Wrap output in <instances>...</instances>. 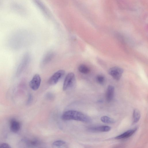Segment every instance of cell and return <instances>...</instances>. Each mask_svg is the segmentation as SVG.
Instances as JSON below:
<instances>
[{
  "label": "cell",
  "mask_w": 148,
  "mask_h": 148,
  "mask_svg": "<svg viewBox=\"0 0 148 148\" xmlns=\"http://www.w3.org/2000/svg\"><path fill=\"white\" fill-rule=\"evenodd\" d=\"M53 56V54L52 53H48L46 56L43 60V62L45 64L49 62Z\"/></svg>",
  "instance_id": "16"
},
{
  "label": "cell",
  "mask_w": 148,
  "mask_h": 148,
  "mask_svg": "<svg viewBox=\"0 0 148 148\" xmlns=\"http://www.w3.org/2000/svg\"><path fill=\"white\" fill-rule=\"evenodd\" d=\"M78 70L80 72L84 74L88 73L90 71L89 67L85 64H81L78 67Z\"/></svg>",
  "instance_id": "12"
},
{
  "label": "cell",
  "mask_w": 148,
  "mask_h": 148,
  "mask_svg": "<svg viewBox=\"0 0 148 148\" xmlns=\"http://www.w3.org/2000/svg\"><path fill=\"white\" fill-rule=\"evenodd\" d=\"M62 118L64 120H74L86 123L91 122V118L85 114L78 111L69 110L62 115Z\"/></svg>",
  "instance_id": "1"
},
{
  "label": "cell",
  "mask_w": 148,
  "mask_h": 148,
  "mask_svg": "<svg viewBox=\"0 0 148 148\" xmlns=\"http://www.w3.org/2000/svg\"><path fill=\"white\" fill-rule=\"evenodd\" d=\"M141 116L140 111L137 109L134 110L133 114V124L137 123L139 120Z\"/></svg>",
  "instance_id": "11"
},
{
  "label": "cell",
  "mask_w": 148,
  "mask_h": 148,
  "mask_svg": "<svg viewBox=\"0 0 148 148\" xmlns=\"http://www.w3.org/2000/svg\"><path fill=\"white\" fill-rule=\"evenodd\" d=\"M75 83V77L74 73L72 72L68 73L64 79L63 86V90H66L72 88Z\"/></svg>",
  "instance_id": "2"
},
{
  "label": "cell",
  "mask_w": 148,
  "mask_h": 148,
  "mask_svg": "<svg viewBox=\"0 0 148 148\" xmlns=\"http://www.w3.org/2000/svg\"><path fill=\"white\" fill-rule=\"evenodd\" d=\"M114 88L112 85L108 86L106 95V100L108 102L111 101L114 97Z\"/></svg>",
  "instance_id": "8"
},
{
  "label": "cell",
  "mask_w": 148,
  "mask_h": 148,
  "mask_svg": "<svg viewBox=\"0 0 148 148\" xmlns=\"http://www.w3.org/2000/svg\"><path fill=\"white\" fill-rule=\"evenodd\" d=\"M65 71L62 70H59L55 72L49 79L48 82L51 85L56 84L64 75Z\"/></svg>",
  "instance_id": "3"
},
{
  "label": "cell",
  "mask_w": 148,
  "mask_h": 148,
  "mask_svg": "<svg viewBox=\"0 0 148 148\" xmlns=\"http://www.w3.org/2000/svg\"><path fill=\"white\" fill-rule=\"evenodd\" d=\"M10 129L12 132L16 133L19 130L21 125L19 122L15 119H12L10 121Z\"/></svg>",
  "instance_id": "10"
},
{
  "label": "cell",
  "mask_w": 148,
  "mask_h": 148,
  "mask_svg": "<svg viewBox=\"0 0 148 148\" xmlns=\"http://www.w3.org/2000/svg\"><path fill=\"white\" fill-rule=\"evenodd\" d=\"M41 82V79L39 75L35 74L29 83V85L33 90H36L39 87Z\"/></svg>",
  "instance_id": "5"
},
{
  "label": "cell",
  "mask_w": 148,
  "mask_h": 148,
  "mask_svg": "<svg viewBox=\"0 0 148 148\" xmlns=\"http://www.w3.org/2000/svg\"><path fill=\"white\" fill-rule=\"evenodd\" d=\"M10 145L6 143H0V148H10Z\"/></svg>",
  "instance_id": "17"
},
{
  "label": "cell",
  "mask_w": 148,
  "mask_h": 148,
  "mask_svg": "<svg viewBox=\"0 0 148 148\" xmlns=\"http://www.w3.org/2000/svg\"><path fill=\"white\" fill-rule=\"evenodd\" d=\"M101 120L103 123L107 124H112L115 122L113 119L106 116H102L101 118Z\"/></svg>",
  "instance_id": "13"
},
{
  "label": "cell",
  "mask_w": 148,
  "mask_h": 148,
  "mask_svg": "<svg viewBox=\"0 0 148 148\" xmlns=\"http://www.w3.org/2000/svg\"><path fill=\"white\" fill-rule=\"evenodd\" d=\"M110 127L108 126H101L97 127H91L88 128V130L90 132H107L111 130Z\"/></svg>",
  "instance_id": "7"
},
{
  "label": "cell",
  "mask_w": 148,
  "mask_h": 148,
  "mask_svg": "<svg viewBox=\"0 0 148 148\" xmlns=\"http://www.w3.org/2000/svg\"><path fill=\"white\" fill-rule=\"evenodd\" d=\"M105 78L104 76L102 75H98L96 77V80L98 83L102 84L105 81Z\"/></svg>",
  "instance_id": "15"
},
{
  "label": "cell",
  "mask_w": 148,
  "mask_h": 148,
  "mask_svg": "<svg viewBox=\"0 0 148 148\" xmlns=\"http://www.w3.org/2000/svg\"><path fill=\"white\" fill-rule=\"evenodd\" d=\"M123 71L122 68L115 66L110 68L108 70V73L114 79L118 80L121 78Z\"/></svg>",
  "instance_id": "4"
},
{
  "label": "cell",
  "mask_w": 148,
  "mask_h": 148,
  "mask_svg": "<svg viewBox=\"0 0 148 148\" xmlns=\"http://www.w3.org/2000/svg\"><path fill=\"white\" fill-rule=\"evenodd\" d=\"M23 141L27 146L29 147H36L40 145L41 144L40 141L36 138L25 139Z\"/></svg>",
  "instance_id": "9"
},
{
  "label": "cell",
  "mask_w": 148,
  "mask_h": 148,
  "mask_svg": "<svg viewBox=\"0 0 148 148\" xmlns=\"http://www.w3.org/2000/svg\"><path fill=\"white\" fill-rule=\"evenodd\" d=\"M137 130V128H135L128 130L123 133L116 136L115 138L116 139H122L128 138L134 134Z\"/></svg>",
  "instance_id": "6"
},
{
  "label": "cell",
  "mask_w": 148,
  "mask_h": 148,
  "mask_svg": "<svg viewBox=\"0 0 148 148\" xmlns=\"http://www.w3.org/2000/svg\"><path fill=\"white\" fill-rule=\"evenodd\" d=\"M66 144V142L62 140H59L54 142L52 145L56 147H60Z\"/></svg>",
  "instance_id": "14"
}]
</instances>
